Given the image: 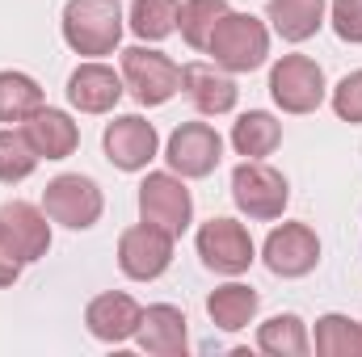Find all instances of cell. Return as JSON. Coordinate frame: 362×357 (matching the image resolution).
Returning <instances> with one entry per match:
<instances>
[{
	"mask_svg": "<svg viewBox=\"0 0 362 357\" xmlns=\"http://www.w3.org/2000/svg\"><path fill=\"white\" fill-rule=\"evenodd\" d=\"M206 55L215 59V68L232 72V76H245V72H257L266 59H270V30L266 21H257L253 13H223L211 42H206Z\"/></svg>",
	"mask_w": 362,
	"mask_h": 357,
	"instance_id": "obj_1",
	"label": "cell"
},
{
	"mask_svg": "<svg viewBox=\"0 0 362 357\" xmlns=\"http://www.w3.org/2000/svg\"><path fill=\"white\" fill-rule=\"evenodd\" d=\"M64 42L76 55H114L127 30V13L118 0H68L64 4Z\"/></svg>",
	"mask_w": 362,
	"mask_h": 357,
	"instance_id": "obj_2",
	"label": "cell"
},
{
	"mask_svg": "<svg viewBox=\"0 0 362 357\" xmlns=\"http://www.w3.org/2000/svg\"><path fill=\"white\" fill-rule=\"evenodd\" d=\"M232 202L240 214H249L257 223H274V219H282V210L291 202V185L266 160H245L232 169Z\"/></svg>",
	"mask_w": 362,
	"mask_h": 357,
	"instance_id": "obj_3",
	"label": "cell"
},
{
	"mask_svg": "<svg viewBox=\"0 0 362 357\" xmlns=\"http://www.w3.org/2000/svg\"><path fill=\"white\" fill-rule=\"evenodd\" d=\"M42 210L51 223H59L68 231H89V227H97V219L105 210V198H101V185L93 177L59 173L42 189Z\"/></svg>",
	"mask_w": 362,
	"mask_h": 357,
	"instance_id": "obj_4",
	"label": "cell"
},
{
	"mask_svg": "<svg viewBox=\"0 0 362 357\" xmlns=\"http://www.w3.org/2000/svg\"><path fill=\"white\" fill-rule=\"evenodd\" d=\"M122 85L127 92L156 109L165 101H173L181 92V68L165 55V51H152V47H127L122 51Z\"/></svg>",
	"mask_w": 362,
	"mask_h": 357,
	"instance_id": "obj_5",
	"label": "cell"
},
{
	"mask_svg": "<svg viewBox=\"0 0 362 357\" xmlns=\"http://www.w3.org/2000/svg\"><path fill=\"white\" fill-rule=\"evenodd\" d=\"M139 219L169 231L177 240L194 223V193L185 189V177L177 173H148L139 181Z\"/></svg>",
	"mask_w": 362,
	"mask_h": 357,
	"instance_id": "obj_6",
	"label": "cell"
},
{
	"mask_svg": "<svg viewBox=\"0 0 362 357\" xmlns=\"http://www.w3.org/2000/svg\"><path fill=\"white\" fill-rule=\"evenodd\" d=\"M198 244V257L211 273H223V277H240L245 269L257 261V248H253V236L245 223L236 219H206L194 236Z\"/></svg>",
	"mask_w": 362,
	"mask_h": 357,
	"instance_id": "obj_7",
	"label": "cell"
},
{
	"mask_svg": "<svg viewBox=\"0 0 362 357\" xmlns=\"http://www.w3.org/2000/svg\"><path fill=\"white\" fill-rule=\"evenodd\" d=\"M325 72L308 55H282L270 68V97L282 114H312L325 101Z\"/></svg>",
	"mask_w": 362,
	"mask_h": 357,
	"instance_id": "obj_8",
	"label": "cell"
},
{
	"mask_svg": "<svg viewBox=\"0 0 362 357\" xmlns=\"http://www.w3.org/2000/svg\"><path fill=\"white\" fill-rule=\"evenodd\" d=\"M165 160H169V173H177L185 181H202L219 169L223 139L211 122H181L165 143Z\"/></svg>",
	"mask_w": 362,
	"mask_h": 357,
	"instance_id": "obj_9",
	"label": "cell"
},
{
	"mask_svg": "<svg viewBox=\"0 0 362 357\" xmlns=\"http://www.w3.org/2000/svg\"><path fill=\"white\" fill-rule=\"evenodd\" d=\"M173 236L152 227V223H135L118 236V269L131 277V282H156L165 277L169 265H173Z\"/></svg>",
	"mask_w": 362,
	"mask_h": 357,
	"instance_id": "obj_10",
	"label": "cell"
},
{
	"mask_svg": "<svg viewBox=\"0 0 362 357\" xmlns=\"http://www.w3.org/2000/svg\"><path fill=\"white\" fill-rule=\"evenodd\" d=\"M101 152H105V160H110L114 169L139 173V169H148V164L156 160L160 135H156V126H152L148 118H139V114H118V118L105 122V131H101Z\"/></svg>",
	"mask_w": 362,
	"mask_h": 357,
	"instance_id": "obj_11",
	"label": "cell"
},
{
	"mask_svg": "<svg viewBox=\"0 0 362 357\" xmlns=\"http://www.w3.org/2000/svg\"><path fill=\"white\" fill-rule=\"evenodd\" d=\"M262 261L274 277H308L320 265V236L308 223H282L266 236Z\"/></svg>",
	"mask_w": 362,
	"mask_h": 357,
	"instance_id": "obj_12",
	"label": "cell"
},
{
	"mask_svg": "<svg viewBox=\"0 0 362 357\" xmlns=\"http://www.w3.org/2000/svg\"><path fill=\"white\" fill-rule=\"evenodd\" d=\"M0 240L13 248V257L21 265H34L51 253V223H47V210H38L34 202H4L0 206Z\"/></svg>",
	"mask_w": 362,
	"mask_h": 357,
	"instance_id": "obj_13",
	"label": "cell"
},
{
	"mask_svg": "<svg viewBox=\"0 0 362 357\" xmlns=\"http://www.w3.org/2000/svg\"><path fill=\"white\" fill-rule=\"evenodd\" d=\"M139 320H144V307L131 294H122V290H105V294H97L85 307V328H89L93 341H101V345L135 341Z\"/></svg>",
	"mask_w": 362,
	"mask_h": 357,
	"instance_id": "obj_14",
	"label": "cell"
},
{
	"mask_svg": "<svg viewBox=\"0 0 362 357\" xmlns=\"http://www.w3.org/2000/svg\"><path fill=\"white\" fill-rule=\"evenodd\" d=\"M68 105L72 109H81V114H110L118 101H122V72H114L110 63H101V59H89V63H81L72 76H68Z\"/></svg>",
	"mask_w": 362,
	"mask_h": 357,
	"instance_id": "obj_15",
	"label": "cell"
},
{
	"mask_svg": "<svg viewBox=\"0 0 362 357\" xmlns=\"http://www.w3.org/2000/svg\"><path fill=\"white\" fill-rule=\"evenodd\" d=\"M181 92L189 97V105L206 118H219V114H232L240 89L232 80V72L215 68V63H185L181 68Z\"/></svg>",
	"mask_w": 362,
	"mask_h": 357,
	"instance_id": "obj_16",
	"label": "cell"
},
{
	"mask_svg": "<svg viewBox=\"0 0 362 357\" xmlns=\"http://www.w3.org/2000/svg\"><path fill=\"white\" fill-rule=\"evenodd\" d=\"M135 345L152 357H185L189 349V328H185V311L173 303H152L139 320Z\"/></svg>",
	"mask_w": 362,
	"mask_h": 357,
	"instance_id": "obj_17",
	"label": "cell"
},
{
	"mask_svg": "<svg viewBox=\"0 0 362 357\" xmlns=\"http://www.w3.org/2000/svg\"><path fill=\"white\" fill-rule=\"evenodd\" d=\"M21 135L30 139V147L38 152V160H68L81 147V126L64 109H51V105H42L34 118H25Z\"/></svg>",
	"mask_w": 362,
	"mask_h": 357,
	"instance_id": "obj_18",
	"label": "cell"
},
{
	"mask_svg": "<svg viewBox=\"0 0 362 357\" xmlns=\"http://www.w3.org/2000/svg\"><path fill=\"white\" fill-rule=\"evenodd\" d=\"M257 307H262V294L245 282H228V286H215L206 294V315L219 332H240L257 320Z\"/></svg>",
	"mask_w": 362,
	"mask_h": 357,
	"instance_id": "obj_19",
	"label": "cell"
},
{
	"mask_svg": "<svg viewBox=\"0 0 362 357\" xmlns=\"http://www.w3.org/2000/svg\"><path fill=\"white\" fill-rule=\"evenodd\" d=\"M266 21L282 42H308L325 25V0H266Z\"/></svg>",
	"mask_w": 362,
	"mask_h": 357,
	"instance_id": "obj_20",
	"label": "cell"
},
{
	"mask_svg": "<svg viewBox=\"0 0 362 357\" xmlns=\"http://www.w3.org/2000/svg\"><path fill=\"white\" fill-rule=\"evenodd\" d=\"M278 143H282V122L266 109H249L232 122V147L245 160H266Z\"/></svg>",
	"mask_w": 362,
	"mask_h": 357,
	"instance_id": "obj_21",
	"label": "cell"
},
{
	"mask_svg": "<svg viewBox=\"0 0 362 357\" xmlns=\"http://www.w3.org/2000/svg\"><path fill=\"white\" fill-rule=\"evenodd\" d=\"M257 349L270 357H308L312 353V337L308 324L295 311H278L257 328Z\"/></svg>",
	"mask_w": 362,
	"mask_h": 357,
	"instance_id": "obj_22",
	"label": "cell"
},
{
	"mask_svg": "<svg viewBox=\"0 0 362 357\" xmlns=\"http://www.w3.org/2000/svg\"><path fill=\"white\" fill-rule=\"evenodd\" d=\"M42 105H47V97H42V85H38L34 76L13 72V68L0 72V122H4V126H13V122L21 126V122L34 118Z\"/></svg>",
	"mask_w": 362,
	"mask_h": 357,
	"instance_id": "obj_23",
	"label": "cell"
},
{
	"mask_svg": "<svg viewBox=\"0 0 362 357\" xmlns=\"http://www.w3.org/2000/svg\"><path fill=\"white\" fill-rule=\"evenodd\" d=\"M181 0H131L127 8V25L139 42H165L177 30Z\"/></svg>",
	"mask_w": 362,
	"mask_h": 357,
	"instance_id": "obj_24",
	"label": "cell"
},
{
	"mask_svg": "<svg viewBox=\"0 0 362 357\" xmlns=\"http://www.w3.org/2000/svg\"><path fill=\"white\" fill-rule=\"evenodd\" d=\"M312 349L320 357H362V324L350 320V315H341V311L320 315Z\"/></svg>",
	"mask_w": 362,
	"mask_h": 357,
	"instance_id": "obj_25",
	"label": "cell"
},
{
	"mask_svg": "<svg viewBox=\"0 0 362 357\" xmlns=\"http://www.w3.org/2000/svg\"><path fill=\"white\" fill-rule=\"evenodd\" d=\"M223 13H228V0H181V17H177L181 38L194 51H206V42H211Z\"/></svg>",
	"mask_w": 362,
	"mask_h": 357,
	"instance_id": "obj_26",
	"label": "cell"
},
{
	"mask_svg": "<svg viewBox=\"0 0 362 357\" xmlns=\"http://www.w3.org/2000/svg\"><path fill=\"white\" fill-rule=\"evenodd\" d=\"M34 169H38V152L30 147L21 126H4L0 131V185H21L25 177H34Z\"/></svg>",
	"mask_w": 362,
	"mask_h": 357,
	"instance_id": "obj_27",
	"label": "cell"
},
{
	"mask_svg": "<svg viewBox=\"0 0 362 357\" xmlns=\"http://www.w3.org/2000/svg\"><path fill=\"white\" fill-rule=\"evenodd\" d=\"M333 114L350 126H362V68L341 76L337 89H333Z\"/></svg>",
	"mask_w": 362,
	"mask_h": 357,
	"instance_id": "obj_28",
	"label": "cell"
},
{
	"mask_svg": "<svg viewBox=\"0 0 362 357\" xmlns=\"http://www.w3.org/2000/svg\"><path fill=\"white\" fill-rule=\"evenodd\" d=\"M333 34L341 42L362 47V0H333Z\"/></svg>",
	"mask_w": 362,
	"mask_h": 357,
	"instance_id": "obj_29",
	"label": "cell"
},
{
	"mask_svg": "<svg viewBox=\"0 0 362 357\" xmlns=\"http://www.w3.org/2000/svg\"><path fill=\"white\" fill-rule=\"evenodd\" d=\"M21 269H25V265H21V261L13 257V248L0 240V286H13V282L21 277Z\"/></svg>",
	"mask_w": 362,
	"mask_h": 357,
	"instance_id": "obj_30",
	"label": "cell"
}]
</instances>
